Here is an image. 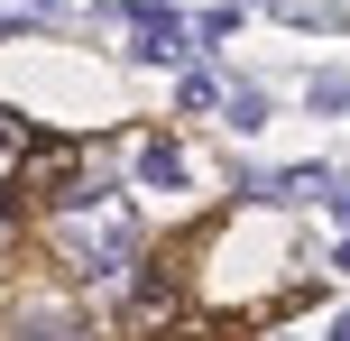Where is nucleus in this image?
<instances>
[{
    "label": "nucleus",
    "instance_id": "obj_9",
    "mask_svg": "<svg viewBox=\"0 0 350 341\" xmlns=\"http://www.w3.org/2000/svg\"><path fill=\"white\" fill-rule=\"evenodd\" d=\"M314 111H323V120L350 111V74H314Z\"/></svg>",
    "mask_w": 350,
    "mask_h": 341
},
{
    "label": "nucleus",
    "instance_id": "obj_12",
    "mask_svg": "<svg viewBox=\"0 0 350 341\" xmlns=\"http://www.w3.org/2000/svg\"><path fill=\"white\" fill-rule=\"evenodd\" d=\"M0 37H18V10H0Z\"/></svg>",
    "mask_w": 350,
    "mask_h": 341
},
{
    "label": "nucleus",
    "instance_id": "obj_2",
    "mask_svg": "<svg viewBox=\"0 0 350 341\" xmlns=\"http://www.w3.org/2000/svg\"><path fill=\"white\" fill-rule=\"evenodd\" d=\"M74 166H83V148H74V139H28V157H18V176H10L18 213H55L65 185H74Z\"/></svg>",
    "mask_w": 350,
    "mask_h": 341
},
{
    "label": "nucleus",
    "instance_id": "obj_8",
    "mask_svg": "<svg viewBox=\"0 0 350 341\" xmlns=\"http://www.w3.org/2000/svg\"><path fill=\"white\" fill-rule=\"evenodd\" d=\"M221 37H240V0H221V10L193 18V46H221Z\"/></svg>",
    "mask_w": 350,
    "mask_h": 341
},
{
    "label": "nucleus",
    "instance_id": "obj_10",
    "mask_svg": "<svg viewBox=\"0 0 350 341\" xmlns=\"http://www.w3.org/2000/svg\"><path fill=\"white\" fill-rule=\"evenodd\" d=\"M18 221H28V213H18V194H0V258L18 249Z\"/></svg>",
    "mask_w": 350,
    "mask_h": 341
},
{
    "label": "nucleus",
    "instance_id": "obj_14",
    "mask_svg": "<svg viewBox=\"0 0 350 341\" xmlns=\"http://www.w3.org/2000/svg\"><path fill=\"white\" fill-rule=\"evenodd\" d=\"M332 332H341V341H350V314H332Z\"/></svg>",
    "mask_w": 350,
    "mask_h": 341
},
{
    "label": "nucleus",
    "instance_id": "obj_11",
    "mask_svg": "<svg viewBox=\"0 0 350 341\" xmlns=\"http://www.w3.org/2000/svg\"><path fill=\"white\" fill-rule=\"evenodd\" d=\"M323 203H332V213L350 221V176H341V166H323Z\"/></svg>",
    "mask_w": 350,
    "mask_h": 341
},
{
    "label": "nucleus",
    "instance_id": "obj_6",
    "mask_svg": "<svg viewBox=\"0 0 350 341\" xmlns=\"http://www.w3.org/2000/svg\"><path fill=\"white\" fill-rule=\"evenodd\" d=\"M175 74H185V83H175V111H185V120H203V111L221 102V83H212L203 65H175Z\"/></svg>",
    "mask_w": 350,
    "mask_h": 341
},
{
    "label": "nucleus",
    "instance_id": "obj_13",
    "mask_svg": "<svg viewBox=\"0 0 350 341\" xmlns=\"http://www.w3.org/2000/svg\"><path fill=\"white\" fill-rule=\"evenodd\" d=\"M332 268H341V277H350V240H341V249H332Z\"/></svg>",
    "mask_w": 350,
    "mask_h": 341
},
{
    "label": "nucleus",
    "instance_id": "obj_4",
    "mask_svg": "<svg viewBox=\"0 0 350 341\" xmlns=\"http://www.w3.org/2000/svg\"><path fill=\"white\" fill-rule=\"evenodd\" d=\"M139 185L175 194V185H185V148H175V139H139Z\"/></svg>",
    "mask_w": 350,
    "mask_h": 341
},
{
    "label": "nucleus",
    "instance_id": "obj_5",
    "mask_svg": "<svg viewBox=\"0 0 350 341\" xmlns=\"http://www.w3.org/2000/svg\"><path fill=\"white\" fill-rule=\"evenodd\" d=\"M212 111H221V120L240 129V139H249V129H267V92H258V83H230V92H221Z\"/></svg>",
    "mask_w": 350,
    "mask_h": 341
},
{
    "label": "nucleus",
    "instance_id": "obj_3",
    "mask_svg": "<svg viewBox=\"0 0 350 341\" xmlns=\"http://www.w3.org/2000/svg\"><path fill=\"white\" fill-rule=\"evenodd\" d=\"M0 332H37V341H46V332H92V314L83 305H18Z\"/></svg>",
    "mask_w": 350,
    "mask_h": 341
},
{
    "label": "nucleus",
    "instance_id": "obj_7",
    "mask_svg": "<svg viewBox=\"0 0 350 341\" xmlns=\"http://www.w3.org/2000/svg\"><path fill=\"white\" fill-rule=\"evenodd\" d=\"M28 139H37V129L18 120V111H0V194H10V176H18V157H28Z\"/></svg>",
    "mask_w": 350,
    "mask_h": 341
},
{
    "label": "nucleus",
    "instance_id": "obj_1",
    "mask_svg": "<svg viewBox=\"0 0 350 341\" xmlns=\"http://www.w3.org/2000/svg\"><path fill=\"white\" fill-rule=\"evenodd\" d=\"M46 249H55V277L65 286H129L148 258V231L111 203H83V213H46Z\"/></svg>",
    "mask_w": 350,
    "mask_h": 341
}]
</instances>
